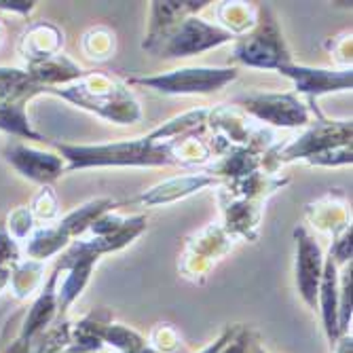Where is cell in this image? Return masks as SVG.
Segmentation results:
<instances>
[{
  "mask_svg": "<svg viewBox=\"0 0 353 353\" xmlns=\"http://www.w3.org/2000/svg\"><path fill=\"white\" fill-rule=\"evenodd\" d=\"M57 154L66 161V172L87 170V168H157L176 165L172 154L174 140H161L154 132L144 138L123 140L110 144H68L49 142Z\"/></svg>",
  "mask_w": 353,
  "mask_h": 353,
  "instance_id": "obj_1",
  "label": "cell"
},
{
  "mask_svg": "<svg viewBox=\"0 0 353 353\" xmlns=\"http://www.w3.org/2000/svg\"><path fill=\"white\" fill-rule=\"evenodd\" d=\"M47 93L117 125H136L144 117L140 102L127 85L102 72H85L79 81Z\"/></svg>",
  "mask_w": 353,
  "mask_h": 353,
  "instance_id": "obj_2",
  "label": "cell"
},
{
  "mask_svg": "<svg viewBox=\"0 0 353 353\" xmlns=\"http://www.w3.org/2000/svg\"><path fill=\"white\" fill-rule=\"evenodd\" d=\"M233 57L250 68L277 70L283 63H292V55L285 47L281 30L273 17L271 7H261L254 28L245 37L235 39Z\"/></svg>",
  "mask_w": 353,
  "mask_h": 353,
  "instance_id": "obj_3",
  "label": "cell"
},
{
  "mask_svg": "<svg viewBox=\"0 0 353 353\" xmlns=\"http://www.w3.org/2000/svg\"><path fill=\"white\" fill-rule=\"evenodd\" d=\"M235 37L231 32H227L222 26L208 23L205 19L190 15L182 19L178 26H174L168 34L161 39L152 53L159 57H188V55H197L210 49H216L224 43H233Z\"/></svg>",
  "mask_w": 353,
  "mask_h": 353,
  "instance_id": "obj_4",
  "label": "cell"
},
{
  "mask_svg": "<svg viewBox=\"0 0 353 353\" xmlns=\"http://www.w3.org/2000/svg\"><path fill=\"white\" fill-rule=\"evenodd\" d=\"M237 79V68H178L165 74L140 77L130 83L150 87L165 95H205L220 91Z\"/></svg>",
  "mask_w": 353,
  "mask_h": 353,
  "instance_id": "obj_5",
  "label": "cell"
},
{
  "mask_svg": "<svg viewBox=\"0 0 353 353\" xmlns=\"http://www.w3.org/2000/svg\"><path fill=\"white\" fill-rule=\"evenodd\" d=\"M351 134H353L351 121H330L319 117V121L313 123L301 138L292 140L290 144H285L283 148L273 152L275 163H290V161H299V159L309 163L311 159L328 150L351 144Z\"/></svg>",
  "mask_w": 353,
  "mask_h": 353,
  "instance_id": "obj_6",
  "label": "cell"
},
{
  "mask_svg": "<svg viewBox=\"0 0 353 353\" xmlns=\"http://www.w3.org/2000/svg\"><path fill=\"white\" fill-rule=\"evenodd\" d=\"M235 104L263 123L275 127H305L309 125V108L296 93H250L237 98Z\"/></svg>",
  "mask_w": 353,
  "mask_h": 353,
  "instance_id": "obj_7",
  "label": "cell"
},
{
  "mask_svg": "<svg viewBox=\"0 0 353 353\" xmlns=\"http://www.w3.org/2000/svg\"><path fill=\"white\" fill-rule=\"evenodd\" d=\"M3 157L15 172H19L23 178L37 182L41 186H51L63 172H66L63 159L57 152H45V150L32 148L19 142H9L3 148Z\"/></svg>",
  "mask_w": 353,
  "mask_h": 353,
  "instance_id": "obj_8",
  "label": "cell"
},
{
  "mask_svg": "<svg viewBox=\"0 0 353 353\" xmlns=\"http://www.w3.org/2000/svg\"><path fill=\"white\" fill-rule=\"evenodd\" d=\"M296 239V288L303 303L317 311V292H319V281L324 275V252L319 243L309 235L305 227L294 229Z\"/></svg>",
  "mask_w": 353,
  "mask_h": 353,
  "instance_id": "obj_9",
  "label": "cell"
},
{
  "mask_svg": "<svg viewBox=\"0 0 353 353\" xmlns=\"http://www.w3.org/2000/svg\"><path fill=\"white\" fill-rule=\"evenodd\" d=\"M277 72L292 79L296 93H307L311 100L317 98V95L349 91L353 87L351 68L328 70V68L301 66V63H283V66L277 68Z\"/></svg>",
  "mask_w": 353,
  "mask_h": 353,
  "instance_id": "obj_10",
  "label": "cell"
},
{
  "mask_svg": "<svg viewBox=\"0 0 353 353\" xmlns=\"http://www.w3.org/2000/svg\"><path fill=\"white\" fill-rule=\"evenodd\" d=\"M61 277L59 267L51 271L47 283L43 285V290L34 299V303L30 305V309H23V322L19 324V330L15 336L21 341L32 343V339H37L41 332H45L55 319H57V281Z\"/></svg>",
  "mask_w": 353,
  "mask_h": 353,
  "instance_id": "obj_11",
  "label": "cell"
},
{
  "mask_svg": "<svg viewBox=\"0 0 353 353\" xmlns=\"http://www.w3.org/2000/svg\"><path fill=\"white\" fill-rule=\"evenodd\" d=\"M210 3L208 0H176V3H150V23L146 32V41L142 47L146 51H152L168 32L178 26L182 19L197 15L203 11Z\"/></svg>",
  "mask_w": 353,
  "mask_h": 353,
  "instance_id": "obj_12",
  "label": "cell"
},
{
  "mask_svg": "<svg viewBox=\"0 0 353 353\" xmlns=\"http://www.w3.org/2000/svg\"><path fill=\"white\" fill-rule=\"evenodd\" d=\"M218 178L210 176V174H188V176H178L172 180H165L161 184L152 186L150 190H144L142 195L136 199V203L152 208V205H168V203H176L184 197L195 195V192L208 188V186H216Z\"/></svg>",
  "mask_w": 353,
  "mask_h": 353,
  "instance_id": "obj_13",
  "label": "cell"
},
{
  "mask_svg": "<svg viewBox=\"0 0 353 353\" xmlns=\"http://www.w3.org/2000/svg\"><path fill=\"white\" fill-rule=\"evenodd\" d=\"M61 45H63V34L57 26L49 21H37L28 26V30L23 32V37L19 41V53L28 61V66H32V63L59 55Z\"/></svg>",
  "mask_w": 353,
  "mask_h": 353,
  "instance_id": "obj_14",
  "label": "cell"
},
{
  "mask_svg": "<svg viewBox=\"0 0 353 353\" xmlns=\"http://www.w3.org/2000/svg\"><path fill=\"white\" fill-rule=\"evenodd\" d=\"M317 311L322 313V324L326 339L330 347L336 345L341 339L339 330V265L326 256L324 263V275L319 281V292H317Z\"/></svg>",
  "mask_w": 353,
  "mask_h": 353,
  "instance_id": "obj_15",
  "label": "cell"
},
{
  "mask_svg": "<svg viewBox=\"0 0 353 353\" xmlns=\"http://www.w3.org/2000/svg\"><path fill=\"white\" fill-rule=\"evenodd\" d=\"M28 74L41 87V93H47L49 89H57L79 81L85 74V70H81L72 59L59 53L45 61L28 66Z\"/></svg>",
  "mask_w": 353,
  "mask_h": 353,
  "instance_id": "obj_16",
  "label": "cell"
},
{
  "mask_svg": "<svg viewBox=\"0 0 353 353\" xmlns=\"http://www.w3.org/2000/svg\"><path fill=\"white\" fill-rule=\"evenodd\" d=\"M229 241H231V235L224 231V227H210L205 229L203 233L197 235V241L195 243H188V250H186V263H192V267H188L184 273L188 275H201V265L208 263V261H214L216 256L224 254L229 250Z\"/></svg>",
  "mask_w": 353,
  "mask_h": 353,
  "instance_id": "obj_17",
  "label": "cell"
},
{
  "mask_svg": "<svg viewBox=\"0 0 353 353\" xmlns=\"http://www.w3.org/2000/svg\"><path fill=\"white\" fill-rule=\"evenodd\" d=\"M117 208V203L108 197H98V199H91L85 205L77 208L74 212L66 214L59 222H55V229L59 231V235L66 239L68 243H72L77 237H81L83 233L89 231L91 224L98 220L102 214L112 212Z\"/></svg>",
  "mask_w": 353,
  "mask_h": 353,
  "instance_id": "obj_18",
  "label": "cell"
},
{
  "mask_svg": "<svg viewBox=\"0 0 353 353\" xmlns=\"http://www.w3.org/2000/svg\"><path fill=\"white\" fill-rule=\"evenodd\" d=\"M41 93L28 70L0 68V102H28Z\"/></svg>",
  "mask_w": 353,
  "mask_h": 353,
  "instance_id": "obj_19",
  "label": "cell"
},
{
  "mask_svg": "<svg viewBox=\"0 0 353 353\" xmlns=\"http://www.w3.org/2000/svg\"><path fill=\"white\" fill-rule=\"evenodd\" d=\"M0 132L21 140L45 142V136H41L28 121L26 102H0Z\"/></svg>",
  "mask_w": 353,
  "mask_h": 353,
  "instance_id": "obj_20",
  "label": "cell"
},
{
  "mask_svg": "<svg viewBox=\"0 0 353 353\" xmlns=\"http://www.w3.org/2000/svg\"><path fill=\"white\" fill-rule=\"evenodd\" d=\"M43 273H45V267L43 263H37V261H19L15 265H11V279H9V288L15 299L19 301H26L28 296L34 294L41 283H43Z\"/></svg>",
  "mask_w": 353,
  "mask_h": 353,
  "instance_id": "obj_21",
  "label": "cell"
},
{
  "mask_svg": "<svg viewBox=\"0 0 353 353\" xmlns=\"http://www.w3.org/2000/svg\"><path fill=\"white\" fill-rule=\"evenodd\" d=\"M66 245H70L66 239L59 235V231L53 227H45V229H39L34 235H32L26 243V254L30 261H37V263H43L51 256H55L57 252H61Z\"/></svg>",
  "mask_w": 353,
  "mask_h": 353,
  "instance_id": "obj_22",
  "label": "cell"
},
{
  "mask_svg": "<svg viewBox=\"0 0 353 353\" xmlns=\"http://www.w3.org/2000/svg\"><path fill=\"white\" fill-rule=\"evenodd\" d=\"M218 17L222 19V28L231 34H243L256 23V9L245 3H222L218 9Z\"/></svg>",
  "mask_w": 353,
  "mask_h": 353,
  "instance_id": "obj_23",
  "label": "cell"
},
{
  "mask_svg": "<svg viewBox=\"0 0 353 353\" xmlns=\"http://www.w3.org/2000/svg\"><path fill=\"white\" fill-rule=\"evenodd\" d=\"M218 353H265L261 339L248 326H233L231 336Z\"/></svg>",
  "mask_w": 353,
  "mask_h": 353,
  "instance_id": "obj_24",
  "label": "cell"
},
{
  "mask_svg": "<svg viewBox=\"0 0 353 353\" xmlns=\"http://www.w3.org/2000/svg\"><path fill=\"white\" fill-rule=\"evenodd\" d=\"M351 326V263L343 265L339 275V330L341 336L349 334Z\"/></svg>",
  "mask_w": 353,
  "mask_h": 353,
  "instance_id": "obj_25",
  "label": "cell"
},
{
  "mask_svg": "<svg viewBox=\"0 0 353 353\" xmlns=\"http://www.w3.org/2000/svg\"><path fill=\"white\" fill-rule=\"evenodd\" d=\"M30 212L34 216V220H43V222H51L59 216V201L51 186H41V190L32 199Z\"/></svg>",
  "mask_w": 353,
  "mask_h": 353,
  "instance_id": "obj_26",
  "label": "cell"
},
{
  "mask_svg": "<svg viewBox=\"0 0 353 353\" xmlns=\"http://www.w3.org/2000/svg\"><path fill=\"white\" fill-rule=\"evenodd\" d=\"M5 222H7V229L11 233V237L17 241V239H26L32 229H34V216H32L30 208L21 205L17 210H13L9 216H5Z\"/></svg>",
  "mask_w": 353,
  "mask_h": 353,
  "instance_id": "obj_27",
  "label": "cell"
},
{
  "mask_svg": "<svg viewBox=\"0 0 353 353\" xmlns=\"http://www.w3.org/2000/svg\"><path fill=\"white\" fill-rule=\"evenodd\" d=\"M19 261H21L19 243L11 237V233L7 229V222H5V216H3L0 218V269L11 267Z\"/></svg>",
  "mask_w": 353,
  "mask_h": 353,
  "instance_id": "obj_28",
  "label": "cell"
},
{
  "mask_svg": "<svg viewBox=\"0 0 353 353\" xmlns=\"http://www.w3.org/2000/svg\"><path fill=\"white\" fill-rule=\"evenodd\" d=\"M178 343H180V336H178L176 328L170 324H159L150 334V347L157 349L159 353L174 351L178 347Z\"/></svg>",
  "mask_w": 353,
  "mask_h": 353,
  "instance_id": "obj_29",
  "label": "cell"
},
{
  "mask_svg": "<svg viewBox=\"0 0 353 353\" xmlns=\"http://www.w3.org/2000/svg\"><path fill=\"white\" fill-rule=\"evenodd\" d=\"M83 49H85V53H89V57H108L110 49H114V37H110L108 32H104L102 41L95 43L89 34H85Z\"/></svg>",
  "mask_w": 353,
  "mask_h": 353,
  "instance_id": "obj_30",
  "label": "cell"
},
{
  "mask_svg": "<svg viewBox=\"0 0 353 353\" xmlns=\"http://www.w3.org/2000/svg\"><path fill=\"white\" fill-rule=\"evenodd\" d=\"M37 3L32 0H0V11H9V13H19V15H30L34 11Z\"/></svg>",
  "mask_w": 353,
  "mask_h": 353,
  "instance_id": "obj_31",
  "label": "cell"
},
{
  "mask_svg": "<svg viewBox=\"0 0 353 353\" xmlns=\"http://www.w3.org/2000/svg\"><path fill=\"white\" fill-rule=\"evenodd\" d=\"M334 349H336V353H351V351H353L351 334H345V336H341V339L336 341Z\"/></svg>",
  "mask_w": 353,
  "mask_h": 353,
  "instance_id": "obj_32",
  "label": "cell"
},
{
  "mask_svg": "<svg viewBox=\"0 0 353 353\" xmlns=\"http://www.w3.org/2000/svg\"><path fill=\"white\" fill-rule=\"evenodd\" d=\"M9 279H11V267H3L0 269V292L9 285Z\"/></svg>",
  "mask_w": 353,
  "mask_h": 353,
  "instance_id": "obj_33",
  "label": "cell"
},
{
  "mask_svg": "<svg viewBox=\"0 0 353 353\" xmlns=\"http://www.w3.org/2000/svg\"><path fill=\"white\" fill-rule=\"evenodd\" d=\"M132 353H159L157 349H152L150 345H146L144 349H140V351H132Z\"/></svg>",
  "mask_w": 353,
  "mask_h": 353,
  "instance_id": "obj_34",
  "label": "cell"
},
{
  "mask_svg": "<svg viewBox=\"0 0 353 353\" xmlns=\"http://www.w3.org/2000/svg\"><path fill=\"white\" fill-rule=\"evenodd\" d=\"M3 37H5V32H3V26H0V45H3Z\"/></svg>",
  "mask_w": 353,
  "mask_h": 353,
  "instance_id": "obj_35",
  "label": "cell"
}]
</instances>
